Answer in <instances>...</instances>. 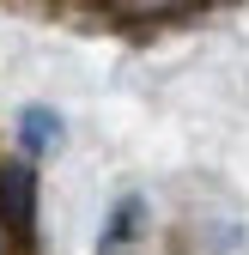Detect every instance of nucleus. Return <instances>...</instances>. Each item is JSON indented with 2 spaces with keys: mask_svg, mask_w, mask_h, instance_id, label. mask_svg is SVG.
Segmentation results:
<instances>
[{
  "mask_svg": "<svg viewBox=\"0 0 249 255\" xmlns=\"http://www.w3.org/2000/svg\"><path fill=\"white\" fill-rule=\"evenodd\" d=\"M18 140H24L30 152L55 146V140H61V116H55L49 104H30V110H18Z\"/></svg>",
  "mask_w": 249,
  "mask_h": 255,
  "instance_id": "nucleus-2",
  "label": "nucleus"
},
{
  "mask_svg": "<svg viewBox=\"0 0 249 255\" xmlns=\"http://www.w3.org/2000/svg\"><path fill=\"white\" fill-rule=\"evenodd\" d=\"M0 231L30 243V231H37V170L30 164H0Z\"/></svg>",
  "mask_w": 249,
  "mask_h": 255,
  "instance_id": "nucleus-1",
  "label": "nucleus"
},
{
  "mask_svg": "<svg viewBox=\"0 0 249 255\" xmlns=\"http://www.w3.org/2000/svg\"><path fill=\"white\" fill-rule=\"evenodd\" d=\"M134 219H140V201H122V207H116V219H110V231H104V243L116 249L122 237H128V231H134Z\"/></svg>",
  "mask_w": 249,
  "mask_h": 255,
  "instance_id": "nucleus-3",
  "label": "nucleus"
},
{
  "mask_svg": "<svg viewBox=\"0 0 249 255\" xmlns=\"http://www.w3.org/2000/svg\"><path fill=\"white\" fill-rule=\"evenodd\" d=\"M0 255H6V231H0Z\"/></svg>",
  "mask_w": 249,
  "mask_h": 255,
  "instance_id": "nucleus-4",
  "label": "nucleus"
}]
</instances>
